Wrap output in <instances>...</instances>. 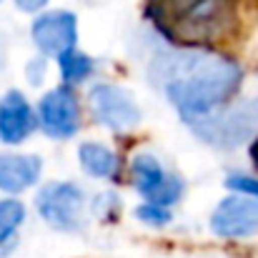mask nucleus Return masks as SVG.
Returning <instances> with one entry per match:
<instances>
[{"mask_svg":"<svg viewBox=\"0 0 258 258\" xmlns=\"http://www.w3.org/2000/svg\"><path fill=\"white\" fill-rule=\"evenodd\" d=\"M151 86L163 90L183 123L201 120L228 105L243 81L236 60L211 50H163L148 66Z\"/></svg>","mask_w":258,"mask_h":258,"instance_id":"1","label":"nucleus"},{"mask_svg":"<svg viewBox=\"0 0 258 258\" xmlns=\"http://www.w3.org/2000/svg\"><path fill=\"white\" fill-rule=\"evenodd\" d=\"M196 138L203 143L221 148V151H233L258 133V98H238L231 100L228 105L213 110L211 115L188 123Z\"/></svg>","mask_w":258,"mask_h":258,"instance_id":"2","label":"nucleus"},{"mask_svg":"<svg viewBox=\"0 0 258 258\" xmlns=\"http://www.w3.org/2000/svg\"><path fill=\"white\" fill-rule=\"evenodd\" d=\"M38 216L60 233H78L86 226V190L71 180H50L35 193Z\"/></svg>","mask_w":258,"mask_h":258,"instance_id":"3","label":"nucleus"},{"mask_svg":"<svg viewBox=\"0 0 258 258\" xmlns=\"http://www.w3.org/2000/svg\"><path fill=\"white\" fill-rule=\"evenodd\" d=\"M88 108H90L93 118L113 133H128V131L138 128V123H141L138 100L123 86L93 83L88 88Z\"/></svg>","mask_w":258,"mask_h":258,"instance_id":"4","label":"nucleus"},{"mask_svg":"<svg viewBox=\"0 0 258 258\" xmlns=\"http://www.w3.org/2000/svg\"><path fill=\"white\" fill-rule=\"evenodd\" d=\"M131 178L133 188L146 198V203L171 208L173 203L180 201L185 183L178 173L163 168V163L153 153H136L131 161Z\"/></svg>","mask_w":258,"mask_h":258,"instance_id":"5","label":"nucleus"},{"mask_svg":"<svg viewBox=\"0 0 258 258\" xmlns=\"http://www.w3.org/2000/svg\"><path fill=\"white\" fill-rule=\"evenodd\" d=\"M38 128L53 141H68L81 131V103L71 86L50 88L38 100Z\"/></svg>","mask_w":258,"mask_h":258,"instance_id":"6","label":"nucleus"},{"mask_svg":"<svg viewBox=\"0 0 258 258\" xmlns=\"http://www.w3.org/2000/svg\"><path fill=\"white\" fill-rule=\"evenodd\" d=\"M30 38L45 58H60L78 48V18L71 10H43L30 25Z\"/></svg>","mask_w":258,"mask_h":258,"instance_id":"7","label":"nucleus"},{"mask_svg":"<svg viewBox=\"0 0 258 258\" xmlns=\"http://www.w3.org/2000/svg\"><path fill=\"white\" fill-rule=\"evenodd\" d=\"M208 226L218 238H253L258 236V201L236 193L223 198L213 208Z\"/></svg>","mask_w":258,"mask_h":258,"instance_id":"8","label":"nucleus"},{"mask_svg":"<svg viewBox=\"0 0 258 258\" xmlns=\"http://www.w3.org/2000/svg\"><path fill=\"white\" fill-rule=\"evenodd\" d=\"M35 128L38 118L30 100L20 90L10 88L0 98V141L5 146H20L35 133Z\"/></svg>","mask_w":258,"mask_h":258,"instance_id":"9","label":"nucleus"},{"mask_svg":"<svg viewBox=\"0 0 258 258\" xmlns=\"http://www.w3.org/2000/svg\"><path fill=\"white\" fill-rule=\"evenodd\" d=\"M43 175V158L38 153L0 151V190L10 198L38 185Z\"/></svg>","mask_w":258,"mask_h":258,"instance_id":"10","label":"nucleus"},{"mask_svg":"<svg viewBox=\"0 0 258 258\" xmlns=\"http://www.w3.org/2000/svg\"><path fill=\"white\" fill-rule=\"evenodd\" d=\"M78 163L86 175L98 178V180L115 178V173H118V156L105 143H93V141L81 143L78 146Z\"/></svg>","mask_w":258,"mask_h":258,"instance_id":"11","label":"nucleus"},{"mask_svg":"<svg viewBox=\"0 0 258 258\" xmlns=\"http://www.w3.org/2000/svg\"><path fill=\"white\" fill-rule=\"evenodd\" d=\"M226 0H193L185 13H183V30H193L196 35H203L206 30H211L226 13Z\"/></svg>","mask_w":258,"mask_h":258,"instance_id":"12","label":"nucleus"},{"mask_svg":"<svg viewBox=\"0 0 258 258\" xmlns=\"http://www.w3.org/2000/svg\"><path fill=\"white\" fill-rule=\"evenodd\" d=\"M25 221V206L18 198H0V253L10 251Z\"/></svg>","mask_w":258,"mask_h":258,"instance_id":"13","label":"nucleus"},{"mask_svg":"<svg viewBox=\"0 0 258 258\" xmlns=\"http://www.w3.org/2000/svg\"><path fill=\"white\" fill-rule=\"evenodd\" d=\"M58 71H60V78H63V86H81L83 81H88L95 71V60L86 55L83 50L73 48L68 53H63L58 58Z\"/></svg>","mask_w":258,"mask_h":258,"instance_id":"14","label":"nucleus"},{"mask_svg":"<svg viewBox=\"0 0 258 258\" xmlns=\"http://www.w3.org/2000/svg\"><path fill=\"white\" fill-rule=\"evenodd\" d=\"M133 216H136L141 223L153 226V228H163V226L171 223V211H168V208H161V206H153V203H141V206L133 211Z\"/></svg>","mask_w":258,"mask_h":258,"instance_id":"15","label":"nucleus"},{"mask_svg":"<svg viewBox=\"0 0 258 258\" xmlns=\"http://www.w3.org/2000/svg\"><path fill=\"white\" fill-rule=\"evenodd\" d=\"M226 188L233 190L236 196H246V198H253L258 201V178L248 175V173H228L226 175Z\"/></svg>","mask_w":258,"mask_h":258,"instance_id":"16","label":"nucleus"},{"mask_svg":"<svg viewBox=\"0 0 258 258\" xmlns=\"http://www.w3.org/2000/svg\"><path fill=\"white\" fill-rule=\"evenodd\" d=\"M45 60L43 58H35V60H30L28 63V68H25V76H28V81L33 83V86H40L43 83V78H45Z\"/></svg>","mask_w":258,"mask_h":258,"instance_id":"17","label":"nucleus"},{"mask_svg":"<svg viewBox=\"0 0 258 258\" xmlns=\"http://www.w3.org/2000/svg\"><path fill=\"white\" fill-rule=\"evenodd\" d=\"M15 5H18V10H23V13H40L45 5H48V0H13Z\"/></svg>","mask_w":258,"mask_h":258,"instance_id":"18","label":"nucleus"},{"mask_svg":"<svg viewBox=\"0 0 258 258\" xmlns=\"http://www.w3.org/2000/svg\"><path fill=\"white\" fill-rule=\"evenodd\" d=\"M251 158H253V163H256V168H258V138L253 141V146H251Z\"/></svg>","mask_w":258,"mask_h":258,"instance_id":"19","label":"nucleus"}]
</instances>
